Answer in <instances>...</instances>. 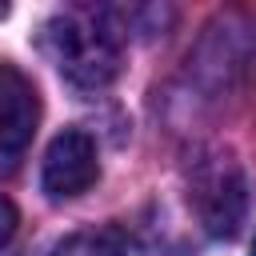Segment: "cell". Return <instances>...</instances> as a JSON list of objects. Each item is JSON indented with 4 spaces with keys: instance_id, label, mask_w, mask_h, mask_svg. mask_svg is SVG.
<instances>
[{
    "instance_id": "4",
    "label": "cell",
    "mask_w": 256,
    "mask_h": 256,
    "mask_svg": "<svg viewBox=\"0 0 256 256\" xmlns=\"http://www.w3.org/2000/svg\"><path fill=\"white\" fill-rule=\"evenodd\" d=\"M196 208H200V220L212 236H236V228L244 220V184H240V176L232 168L212 172L196 192Z\"/></svg>"
},
{
    "instance_id": "5",
    "label": "cell",
    "mask_w": 256,
    "mask_h": 256,
    "mask_svg": "<svg viewBox=\"0 0 256 256\" xmlns=\"http://www.w3.org/2000/svg\"><path fill=\"white\" fill-rule=\"evenodd\" d=\"M52 256H124V244L116 232L88 228V232H72L68 240H60Z\"/></svg>"
},
{
    "instance_id": "8",
    "label": "cell",
    "mask_w": 256,
    "mask_h": 256,
    "mask_svg": "<svg viewBox=\"0 0 256 256\" xmlns=\"http://www.w3.org/2000/svg\"><path fill=\"white\" fill-rule=\"evenodd\" d=\"M252 256H256V240H252Z\"/></svg>"
},
{
    "instance_id": "6",
    "label": "cell",
    "mask_w": 256,
    "mask_h": 256,
    "mask_svg": "<svg viewBox=\"0 0 256 256\" xmlns=\"http://www.w3.org/2000/svg\"><path fill=\"white\" fill-rule=\"evenodd\" d=\"M16 224H20V216H16V204H12L8 196H0V244H8V240H12Z\"/></svg>"
},
{
    "instance_id": "3",
    "label": "cell",
    "mask_w": 256,
    "mask_h": 256,
    "mask_svg": "<svg viewBox=\"0 0 256 256\" xmlns=\"http://www.w3.org/2000/svg\"><path fill=\"white\" fill-rule=\"evenodd\" d=\"M40 120L36 88L8 64H0V168H12L16 156L28 148Z\"/></svg>"
},
{
    "instance_id": "2",
    "label": "cell",
    "mask_w": 256,
    "mask_h": 256,
    "mask_svg": "<svg viewBox=\"0 0 256 256\" xmlns=\"http://www.w3.org/2000/svg\"><path fill=\"white\" fill-rule=\"evenodd\" d=\"M100 176V164H96V144L92 136L68 128L60 132L48 152H44V192L52 200H72L80 192H88Z\"/></svg>"
},
{
    "instance_id": "7",
    "label": "cell",
    "mask_w": 256,
    "mask_h": 256,
    "mask_svg": "<svg viewBox=\"0 0 256 256\" xmlns=\"http://www.w3.org/2000/svg\"><path fill=\"white\" fill-rule=\"evenodd\" d=\"M8 8H12V0H0V20L8 16Z\"/></svg>"
},
{
    "instance_id": "1",
    "label": "cell",
    "mask_w": 256,
    "mask_h": 256,
    "mask_svg": "<svg viewBox=\"0 0 256 256\" xmlns=\"http://www.w3.org/2000/svg\"><path fill=\"white\" fill-rule=\"evenodd\" d=\"M120 20L112 8H76L44 28V52L76 88H104L120 72Z\"/></svg>"
}]
</instances>
